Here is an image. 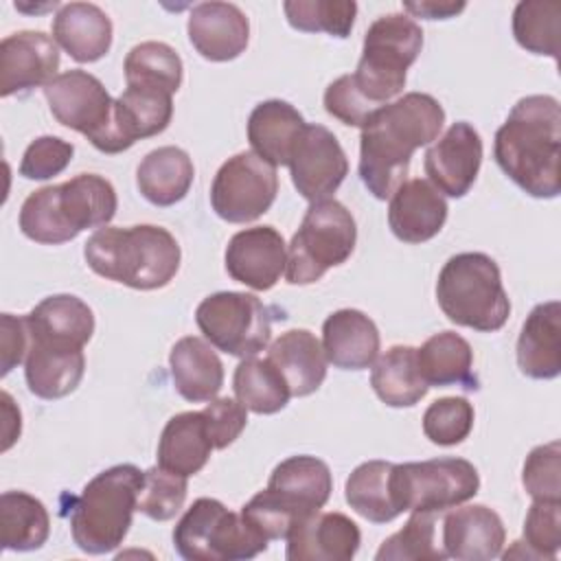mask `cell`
<instances>
[{"label": "cell", "instance_id": "1", "mask_svg": "<svg viewBox=\"0 0 561 561\" xmlns=\"http://www.w3.org/2000/svg\"><path fill=\"white\" fill-rule=\"evenodd\" d=\"M443 105L425 92H408L375 110L359 134V178L368 193L388 199L403 182L412 153L438 138Z\"/></svg>", "mask_w": 561, "mask_h": 561}, {"label": "cell", "instance_id": "2", "mask_svg": "<svg viewBox=\"0 0 561 561\" xmlns=\"http://www.w3.org/2000/svg\"><path fill=\"white\" fill-rule=\"evenodd\" d=\"M493 158L508 180L537 199L561 191V105L550 94L519 99L495 131Z\"/></svg>", "mask_w": 561, "mask_h": 561}, {"label": "cell", "instance_id": "3", "mask_svg": "<svg viewBox=\"0 0 561 561\" xmlns=\"http://www.w3.org/2000/svg\"><path fill=\"white\" fill-rule=\"evenodd\" d=\"M83 256L96 276L151 291L167 287L175 278L182 252L167 228L138 224L94 230L83 245Z\"/></svg>", "mask_w": 561, "mask_h": 561}, {"label": "cell", "instance_id": "4", "mask_svg": "<svg viewBox=\"0 0 561 561\" xmlns=\"http://www.w3.org/2000/svg\"><path fill=\"white\" fill-rule=\"evenodd\" d=\"M118 208L110 180L96 173H79L61 184L33 191L20 208V230L44 245L72 241L88 228L107 226Z\"/></svg>", "mask_w": 561, "mask_h": 561}, {"label": "cell", "instance_id": "5", "mask_svg": "<svg viewBox=\"0 0 561 561\" xmlns=\"http://www.w3.org/2000/svg\"><path fill=\"white\" fill-rule=\"evenodd\" d=\"M333 476L316 456H289L278 462L267 480L243 508V519L267 541L287 539L291 528L318 513L331 497Z\"/></svg>", "mask_w": 561, "mask_h": 561}, {"label": "cell", "instance_id": "6", "mask_svg": "<svg viewBox=\"0 0 561 561\" xmlns=\"http://www.w3.org/2000/svg\"><path fill=\"white\" fill-rule=\"evenodd\" d=\"M142 476L145 471L136 465H114L96 473L70 500V535L79 550L105 554L123 543L138 511Z\"/></svg>", "mask_w": 561, "mask_h": 561}, {"label": "cell", "instance_id": "7", "mask_svg": "<svg viewBox=\"0 0 561 561\" xmlns=\"http://www.w3.org/2000/svg\"><path fill=\"white\" fill-rule=\"evenodd\" d=\"M436 302L454 324L480 333L500 331L511 316L500 267L484 252H460L447 259L438 272Z\"/></svg>", "mask_w": 561, "mask_h": 561}, {"label": "cell", "instance_id": "8", "mask_svg": "<svg viewBox=\"0 0 561 561\" xmlns=\"http://www.w3.org/2000/svg\"><path fill=\"white\" fill-rule=\"evenodd\" d=\"M421 48L423 31L408 13L377 18L364 35L357 70L348 75L353 88L373 110H379L403 90L408 68Z\"/></svg>", "mask_w": 561, "mask_h": 561}, {"label": "cell", "instance_id": "9", "mask_svg": "<svg viewBox=\"0 0 561 561\" xmlns=\"http://www.w3.org/2000/svg\"><path fill=\"white\" fill-rule=\"evenodd\" d=\"M357 226L351 210L337 199L311 202L300 228L287 245L285 278L291 285H311L327 270L346 263L355 250Z\"/></svg>", "mask_w": 561, "mask_h": 561}, {"label": "cell", "instance_id": "10", "mask_svg": "<svg viewBox=\"0 0 561 561\" xmlns=\"http://www.w3.org/2000/svg\"><path fill=\"white\" fill-rule=\"evenodd\" d=\"M267 543L241 513L215 497L195 500L173 528V548L186 561H245L265 552Z\"/></svg>", "mask_w": 561, "mask_h": 561}, {"label": "cell", "instance_id": "11", "mask_svg": "<svg viewBox=\"0 0 561 561\" xmlns=\"http://www.w3.org/2000/svg\"><path fill=\"white\" fill-rule=\"evenodd\" d=\"M392 495L397 508L443 513L469 502L480 489L478 469L465 458H432L392 467Z\"/></svg>", "mask_w": 561, "mask_h": 561}, {"label": "cell", "instance_id": "12", "mask_svg": "<svg viewBox=\"0 0 561 561\" xmlns=\"http://www.w3.org/2000/svg\"><path fill=\"white\" fill-rule=\"evenodd\" d=\"M195 322L204 337L232 357H254L272 337L270 309L245 291H217L195 309Z\"/></svg>", "mask_w": 561, "mask_h": 561}, {"label": "cell", "instance_id": "13", "mask_svg": "<svg viewBox=\"0 0 561 561\" xmlns=\"http://www.w3.org/2000/svg\"><path fill=\"white\" fill-rule=\"evenodd\" d=\"M278 193L276 167L254 151L228 158L210 184V206L228 224H248L270 210Z\"/></svg>", "mask_w": 561, "mask_h": 561}, {"label": "cell", "instance_id": "14", "mask_svg": "<svg viewBox=\"0 0 561 561\" xmlns=\"http://www.w3.org/2000/svg\"><path fill=\"white\" fill-rule=\"evenodd\" d=\"M44 96L59 125L83 134L94 149L101 147L112 123L114 99L94 75L85 70L59 72L44 88Z\"/></svg>", "mask_w": 561, "mask_h": 561}, {"label": "cell", "instance_id": "15", "mask_svg": "<svg viewBox=\"0 0 561 561\" xmlns=\"http://www.w3.org/2000/svg\"><path fill=\"white\" fill-rule=\"evenodd\" d=\"M289 173L296 191L309 202L331 199L348 173V158L331 129L305 125L291 158Z\"/></svg>", "mask_w": 561, "mask_h": 561}, {"label": "cell", "instance_id": "16", "mask_svg": "<svg viewBox=\"0 0 561 561\" xmlns=\"http://www.w3.org/2000/svg\"><path fill=\"white\" fill-rule=\"evenodd\" d=\"M482 164V138L467 121L454 123L427 151L423 169L432 182L447 197H465Z\"/></svg>", "mask_w": 561, "mask_h": 561}, {"label": "cell", "instance_id": "17", "mask_svg": "<svg viewBox=\"0 0 561 561\" xmlns=\"http://www.w3.org/2000/svg\"><path fill=\"white\" fill-rule=\"evenodd\" d=\"M224 261L232 280L254 291H267L285 272L287 245L274 226H254L230 237Z\"/></svg>", "mask_w": 561, "mask_h": 561}, {"label": "cell", "instance_id": "18", "mask_svg": "<svg viewBox=\"0 0 561 561\" xmlns=\"http://www.w3.org/2000/svg\"><path fill=\"white\" fill-rule=\"evenodd\" d=\"M59 70L57 42L42 31H18L0 42V96L48 85Z\"/></svg>", "mask_w": 561, "mask_h": 561}, {"label": "cell", "instance_id": "19", "mask_svg": "<svg viewBox=\"0 0 561 561\" xmlns=\"http://www.w3.org/2000/svg\"><path fill=\"white\" fill-rule=\"evenodd\" d=\"M173 116V96L167 92L127 85L114 99L112 123L99 147L101 153H121L140 138L162 134Z\"/></svg>", "mask_w": 561, "mask_h": 561}, {"label": "cell", "instance_id": "20", "mask_svg": "<svg viewBox=\"0 0 561 561\" xmlns=\"http://www.w3.org/2000/svg\"><path fill=\"white\" fill-rule=\"evenodd\" d=\"M362 543L357 524L344 513H313L287 535L289 561H351Z\"/></svg>", "mask_w": 561, "mask_h": 561}, {"label": "cell", "instance_id": "21", "mask_svg": "<svg viewBox=\"0 0 561 561\" xmlns=\"http://www.w3.org/2000/svg\"><path fill=\"white\" fill-rule=\"evenodd\" d=\"M188 42L208 61H232L250 42V22L232 2H199L186 22Z\"/></svg>", "mask_w": 561, "mask_h": 561}, {"label": "cell", "instance_id": "22", "mask_svg": "<svg viewBox=\"0 0 561 561\" xmlns=\"http://www.w3.org/2000/svg\"><path fill=\"white\" fill-rule=\"evenodd\" d=\"M447 210L443 193L432 182L421 178L405 180L390 195L388 226L403 243H425L443 230Z\"/></svg>", "mask_w": 561, "mask_h": 561}, {"label": "cell", "instance_id": "23", "mask_svg": "<svg viewBox=\"0 0 561 561\" xmlns=\"http://www.w3.org/2000/svg\"><path fill=\"white\" fill-rule=\"evenodd\" d=\"M506 530L502 517L484 506H456L443 522V552L458 561H489L502 554Z\"/></svg>", "mask_w": 561, "mask_h": 561}, {"label": "cell", "instance_id": "24", "mask_svg": "<svg viewBox=\"0 0 561 561\" xmlns=\"http://www.w3.org/2000/svg\"><path fill=\"white\" fill-rule=\"evenodd\" d=\"M85 373L83 348L55 344L28 335L24 379L28 390L46 401L64 399L77 390Z\"/></svg>", "mask_w": 561, "mask_h": 561}, {"label": "cell", "instance_id": "25", "mask_svg": "<svg viewBox=\"0 0 561 561\" xmlns=\"http://www.w3.org/2000/svg\"><path fill=\"white\" fill-rule=\"evenodd\" d=\"M379 344L377 324L359 309H337L322 324V348L335 368H370L379 355Z\"/></svg>", "mask_w": 561, "mask_h": 561}, {"label": "cell", "instance_id": "26", "mask_svg": "<svg viewBox=\"0 0 561 561\" xmlns=\"http://www.w3.org/2000/svg\"><path fill=\"white\" fill-rule=\"evenodd\" d=\"M517 366L530 379H554L561 373V305H537L517 337Z\"/></svg>", "mask_w": 561, "mask_h": 561}, {"label": "cell", "instance_id": "27", "mask_svg": "<svg viewBox=\"0 0 561 561\" xmlns=\"http://www.w3.org/2000/svg\"><path fill=\"white\" fill-rule=\"evenodd\" d=\"M53 39L77 64H92L110 53L112 20L92 2H68L53 18Z\"/></svg>", "mask_w": 561, "mask_h": 561}, {"label": "cell", "instance_id": "28", "mask_svg": "<svg viewBox=\"0 0 561 561\" xmlns=\"http://www.w3.org/2000/svg\"><path fill=\"white\" fill-rule=\"evenodd\" d=\"M267 359L283 375L291 397L313 394L327 377L322 342L307 329L280 333L267 348Z\"/></svg>", "mask_w": 561, "mask_h": 561}, {"label": "cell", "instance_id": "29", "mask_svg": "<svg viewBox=\"0 0 561 561\" xmlns=\"http://www.w3.org/2000/svg\"><path fill=\"white\" fill-rule=\"evenodd\" d=\"M171 377L178 394L191 403L213 401L224 386V364L208 340L186 335L169 353Z\"/></svg>", "mask_w": 561, "mask_h": 561}, {"label": "cell", "instance_id": "30", "mask_svg": "<svg viewBox=\"0 0 561 561\" xmlns=\"http://www.w3.org/2000/svg\"><path fill=\"white\" fill-rule=\"evenodd\" d=\"M305 125L302 114L291 103L267 99L250 112L248 140L259 158L272 167H287Z\"/></svg>", "mask_w": 561, "mask_h": 561}, {"label": "cell", "instance_id": "31", "mask_svg": "<svg viewBox=\"0 0 561 561\" xmlns=\"http://www.w3.org/2000/svg\"><path fill=\"white\" fill-rule=\"evenodd\" d=\"M31 337L83 348L94 333L92 309L72 294H55L24 316Z\"/></svg>", "mask_w": 561, "mask_h": 561}, {"label": "cell", "instance_id": "32", "mask_svg": "<svg viewBox=\"0 0 561 561\" xmlns=\"http://www.w3.org/2000/svg\"><path fill=\"white\" fill-rule=\"evenodd\" d=\"M195 167L191 156L173 145L149 151L136 169V186L153 206H173L193 186Z\"/></svg>", "mask_w": 561, "mask_h": 561}, {"label": "cell", "instance_id": "33", "mask_svg": "<svg viewBox=\"0 0 561 561\" xmlns=\"http://www.w3.org/2000/svg\"><path fill=\"white\" fill-rule=\"evenodd\" d=\"M416 366L427 388L460 386L465 390H478L471 344L454 331H440L427 337L416 348Z\"/></svg>", "mask_w": 561, "mask_h": 561}, {"label": "cell", "instance_id": "34", "mask_svg": "<svg viewBox=\"0 0 561 561\" xmlns=\"http://www.w3.org/2000/svg\"><path fill=\"white\" fill-rule=\"evenodd\" d=\"M213 449L202 412H180L160 434L158 465L188 478L206 467Z\"/></svg>", "mask_w": 561, "mask_h": 561}, {"label": "cell", "instance_id": "35", "mask_svg": "<svg viewBox=\"0 0 561 561\" xmlns=\"http://www.w3.org/2000/svg\"><path fill=\"white\" fill-rule=\"evenodd\" d=\"M370 386L390 408H412L430 390L416 366V348L403 344L390 346L375 359Z\"/></svg>", "mask_w": 561, "mask_h": 561}, {"label": "cell", "instance_id": "36", "mask_svg": "<svg viewBox=\"0 0 561 561\" xmlns=\"http://www.w3.org/2000/svg\"><path fill=\"white\" fill-rule=\"evenodd\" d=\"M50 535V517L42 500L26 491L0 495V543L2 550H39Z\"/></svg>", "mask_w": 561, "mask_h": 561}, {"label": "cell", "instance_id": "37", "mask_svg": "<svg viewBox=\"0 0 561 561\" xmlns=\"http://www.w3.org/2000/svg\"><path fill=\"white\" fill-rule=\"evenodd\" d=\"M392 467L394 462L368 460L357 465L344 484L348 506L373 524H388L401 515L392 495Z\"/></svg>", "mask_w": 561, "mask_h": 561}, {"label": "cell", "instance_id": "38", "mask_svg": "<svg viewBox=\"0 0 561 561\" xmlns=\"http://www.w3.org/2000/svg\"><path fill=\"white\" fill-rule=\"evenodd\" d=\"M232 390L237 401L254 414H276L291 397L276 366L267 357L261 359L256 355L239 362L232 375Z\"/></svg>", "mask_w": 561, "mask_h": 561}, {"label": "cell", "instance_id": "39", "mask_svg": "<svg viewBox=\"0 0 561 561\" xmlns=\"http://www.w3.org/2000/svg\"><path fill=\"white\" fill-rule=\"evenodd\" d=\"M127 85L175 94L182 85L184 66L175 48L164 42L136 44L123 64Z\"/></svg>", "mask_w": 561, "mask_h": 561}, {"label": "cell", "instance_id": "40", "mask_svg": "<svg viewBox=\"0 0 561 561\" xmlns=\"http://www.w3.org/2000/svg\"><path fill=\"white\" fill-rule=\"evenodd\" d=\"M561 33V4L554 0H524L513 11L515 42L533 55L557 59Z\"/></svg>", "mask_w": 561, "mask_h": 561}, {"label": "cell", "instance_id": "41", "mask_svg": "<svg viewBox=\"0 0 561 561\" xmlns=\"http://www.w3.org/2000/svg\"><path fill=\"white\" fill-rule=\"evenodd\" d=\"M283 11L291 28L302 33L322 31L340 39L348 37L357 18L353 0H287Z\"/></svg>", "mask_w": 561, "mask_h": 561}, {"label": "cell", "instance_id": "42", "mask_svg": "<svg viewBox=\"0 0 561 561\" xmlns=\"http://www.w3.org/2000/svg\"><path fill=\"white\" fill-rule=\"evenodd\" d=\"M377 561H440L443 548L436 543L434 513L412 511L405 526L390 535L375 554Z\"/></svg>", "mask_w": 561, "mask_h": 561}, {"label": "cell", "instance_id": "43", "mask_svg": "<svg viewBox=\"0 0 561 561\" xmlns=\"http://www.w3.org/2000/svg\"><path fill=\"white\" fill-rule=\"evenodd\" d=\"M186 478L160 465L149 467L138 493V511L153 522L173 519L186 502Z\"/></svg>", "mask_w": 561, "mask_h": 561}, {"label": "cell", "instance_id": "44", "mask_svg": "<svg viewBox=\"0 0 561 561\" xmlns=\"http://www.w3.org/2000/svg\"><path fill=\"white\" fill-rule=\"evenodd\" d=\"M473 405L465 397H443L423 412V434L434 445H460L473 430Z\"/></svg>", "mask_w": 561, "mask_h": 561}, {"label": "cell", "instance_id": "45", "mask_svg": "<svg viewBox=\"0 0 561 561\" xmlns=\"http://www.w3.org/2000/svg\"><path fill=\"white\" fill-rule=\"evenodd\" d=\"M526 557L554 559L561 548V500H535L524 519Z\"/></svg>", "mask_w": 561, "mask_h": 561}, {"label": "cell", "instance_id": "46", "mask_svg": "<svg viewBox=\"0 0 561 561\" xmlns=\"http://www.w3.org/2000/svg\"><path fill=\"white\" fill-rule=\"evenodd\" d=\"M522 484L533 500H561V443L535 447L522 469Z\"/></svg>", "mask_w": 561, "mask_h": 561}, {"label": "cell", "instance_id": "47", "mask_svg": "<svg viewBox=\"0 0 561 561\" xmlns=\"http://www.w3.org/2000/svg\"><path fill=\"white\" fill-rule=\"evenodd\" d=\"M72 156V142L57 136H39L26 147L20 162V175L26 180H50L70 164Z\"/></svg>", "mask_w": 561, "mask_h": 561}, {"label": "cell", "instance_id": "48", "mask_svg": "<svg viewBox=\"0 0 561 561\" xmlns=\"http://www.w3.org/2000/svg\"><path fill=\"white\" fill-rule=\"evenodd\" d=\"M202 416L215 449H226L232 445L248 425V410L230 397L208 401Z\"/></svg>", "mask_w": 561, "mask_h": 561}, {"label": "cell", "instance_id": "49", "mask_svg": "<svg viewBox=\"0 0 561 561\" xmlns=\"http://www.w3.org/2000/svg\"><path fill=\"white\" fill-rule=\"evenodd\" d=\"M324 110H327V114H331L333 118H337L340 123L351 125V127H362L366 123V118L375 112L357 94L348 75H342L329 83V88L324 90Z\"/></svg>", "mask_w": 561, "mask_h": 561}, {"label": "cell", "instance_id": "50", "mask_svg": "<svg viewBox=\"0 0 561 561\" xmlns=\"http://www.w3.org/2000/svg\"><path fill=\"white\" fill-rule=\"evenodd\" d=\"M0 331H2V370L0 375H9L20 362H24L28 351V329L24 316H11L2 313L0 318Z\"/></svg>", "mask_w": 561, "mask_h": 561}, {"label": "cell", "instance_id": "51", "mask_svg": "<svg viewBox=\"0 0 561 561\" xmlns=\"http://www.w3.org/2000/svg\"><path fill=\"white\" fill-rule=\"evenodd\" d=\"M465 2H436V0H421V2H403V11L410 13V18H423V20H447L456 18L460 11H465Z\"/></svg>", "mask_w": 561, "mask_h": 561}]
</instances>
